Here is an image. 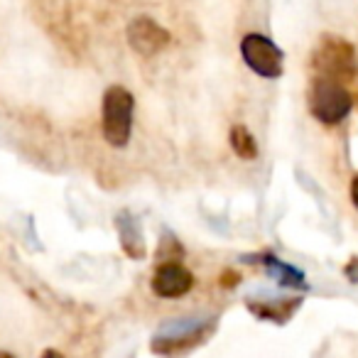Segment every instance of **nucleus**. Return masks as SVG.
Here are the masks:
<instances>
[{"mask_svg":"<svg viewBox=\"0 0 358 358\" xmlns=\"http://www.w3.org/2000/svg\"><path fill=\"white\" fill-rule=\"evenodd\" d=\"M216 331V317H185L169 322L150 341V351L162 358H182L204 346Z\"/></svg>","mask_w":358,"mask_h":358,"instance_id":"obj_1","label":"nucleus"},{"mask_svg":"<svg viewBox=\"0 0 358 358\" xmlns=\"http://www.w3.org/2000/svg\"><path fill=\"white\" fill-rule=\"evenodd\" d=\"M133 110L135 99L125 86H108L103 94V110H101V128L110 148H125L133 133Z\"/></svg>","mask_w":358,"mask_h":358,"instance_id":"obj_2","label":"nucleus"},{"mask_svg":"<svg viewBox=\"0 0 358 358\" xmlns=\"http://www.w3.org/2000/svg\"><path fill=\"white\" fill-rule=\"evenodd\" d=\"M312 66L324 79H334L338 84L353 81L358 76V57L348 40L336 35H324L312 55Z\"/></svg>","mask_w":358,"mask_h":358,"instance_id":"obj_3","label":"nucleus"},{"mask_svg":"<svg viewBox=\"0 0 358 358\" xmlns=\"http://www.w3.org/2000/svg\"><path fill=\"white\" fill-rule=\"evenodd\" d=\"M307 106H309V113H312L319 123L336 125L351 113L353 99L343 84H338V81H334V79L317 76V79L309 84Z\"/></svg>","mask_w":358,"mask_h":358,"instance_id":"obj_4","label":"nucleus"},{"mask_svg":"<svg viewBox=\"0 0 358 358\" xmlns=\"http://www.w3.org/2000/svg\"><path fill=\"white\" fill-rule=\"evenodd\" d=\"M241 57L248 64V69L263 79H280L285 71V52L270 37L258 35V32L243 37Z\"/></svg>","mask_w":358,"mask_h":358,"instance_id":"obj_5","label":"nucleus"},{"mask_svg":"<svg viewBox=\"0 0 358 358\" xmlns=\"http://www.w3.org/2000/svg\"><path fill=\"white\" fill-rule=\"evenodd\" d=\"M304 297H285V294H248L245 297V309L253 314L255 319L275 324H287L294 317L299 307H302Z\"/></svg>","mask_w":358,"mask_h":358,"instance_id":"obj_6","label":"nucleus"},{"mask_svg":"<svg viewBox=\"0 0 358 358\" xmlns=\"http://www.w3.org/2000/svg\"><path fill=\"white\" fill-rule=\"evenodd\" d=\"M128 45L138 52L140 57H155L172 42L169 32L152 17H135L128 25Z\"/></svg>","mask_w":358,"mask_h":358,"instance_id":"obj_7","label":"nucleus"},{"mask_svg":"<svg viewBox=\"0 0 358 358\" xmlns=\"http://www.w3.org/2000/svg\"><path fill=\"white\" fill-rule=\"evenodd\" d=\"M150 287L159 299H179L194 287V275L182 263H159L152 273Z\"/></svg>","mask_w":358,"mask_h":358,"instance_id":"obj_8","label":"nucleus"},{"mask_svg":"<svg viewBox=\"0 0 358 358\" xmlns=\"http://www.w3.org/2000/svg\"><path fill=\"white\" fill-rule=\"evenodd\" d=\"M113 224H115V231H118L123 253L128 255L130 260H145V255H148V243H145V234H143V226H140L138 216H135L133 211L123 209L113 216Z\"/></svg>","mask_w":358,"mask_h":358,"instance_id":"obj_9","label":"nucleus"},{"mask_svg":"<svg viewBox=\"0 0 358 358\" xmlns=\"http://www.w3.org/2000/svg\"><path fill=\"white\" fill-rule=\"evenodd\" d=\"M243 263H258L263 265L265 270H268V275L275 280L278 285H282V287H289V289H302V292H307L309 285L307 280H304V273L297 268H292L289 263H282V260L278 258V255L273 253H260V255H243Z\"/></svg>","mask_w":358,"mask_h":358,"instance_id":"obj_10","label":"nucleus"},{"mask_svg":"<svg viewBox=\"0 0 358 358\" xmlns=\"http://www.w3.org/2000/svg\"><path fill=\"white\" fill-rule=\"evenodd\" d=\"M231 150L238 155L241 159H255L258 157V143H255L253 133L245 125H234L229 133Z\"/></svg>","mask_w":358,"mask_h":358,"instance_id":"obj_11","label":"nucleus"},{"mask_svg":"<svg viewBox=\"0 0 358 358\" xmlns=\"http://www.w3.org/2000/svg\"><path fill=\"white\" fill-rule=\"evenodd\" d=\"M157 258L162 260V263H182L185 248H182V243L177 241V236L164 234L162 243H159V248H157Z\"/></svg>","mask_w":358,"mask_h":358,"instance_id":"obj_12","label":"nucleus"},{"mask_svg":"<svg viewBox=\"0 0 358 358\" xmlns=\"http://www.w3.org/2000/svg\"><path fill=\"white\" fill-rule=\"evenodd\" d=\"M343 275H346L348 282L358 285V258H351L346 263V268H343Z\"/></svg>","mask_w":358,"mask_h":358,"instance_id":"obj_13","label":"nucleus"},{"mask_svg":"<svg viewBox=\"0 0 358 358\" xmlns=\"http://www.w3.org/2000/svg\"><path fill=\"white\" fill-rule=\"evenodd\" d=\"M241 282V273H236V270H226L224 278H221V287H236V285Z\"/></svg>","mask_w":358,"mask_h":358,"instance_id":"obj_14","label":"nucleus"},{"mask_svg":"<svg viewBox=\"0 0 358 358\" xmlns=\"http://www.w3.org/2000/svg\"><path fill=\"white\" fill-rule=\"evenodd\" d=\"M351 201H353V206L358 209V174L353 177V182H351Z\"/></svg>","mask_w":358,"mask_h":358,"instance_id":"obj_15","label":"nucleus"},{"mask_svg":"<svg viewBox=\"0 0 358 358\" xmlns=\"http://www.w3.org/2000/svg\"><path fill=\"white\" fill-rule=\"evenodd\" d=\"M40 358H64V353H62V351H57V348H47V351L42 353Z\"/></svg>","mask_w":358,"mask_h":358,"instance_id":"obj_16","label":"nucleus"},{"mask_svg":"<svg viewBox=\"0 0 358 358\" xmlns=\"http://www.w3.org/2000/svg\"><path fill=\"white\" fill-rule=\"evenodd\" d=\"M0 358H15L13 353H8V351H0Z\"/></svg>","mask_w":358,"mask_h":358,"instance_id":"obj_17","label":"nucleus"}]
</instances>
